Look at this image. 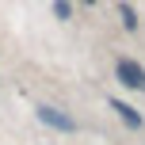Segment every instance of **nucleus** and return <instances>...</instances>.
Masks as SVG:
<instances>
[{
	"instance_id": "nucleus-1",
	"label": "nucleus",
	"mask_w": 145,
	"mask_h": 145,
	"mask_svg": "<svg viewBox=\"0 0 145 145\" xmlns=\"http://www.w3.org/2000/svg\"><path fill=\"white\" fill-rule=\"evenodd\" d=\"M35 115H38V122H42V126H50V130H57V134H72V130H76V118L65 115L61 107L38 103V107H35Z\"/></svg>"
},
{
	"instance_id": "nucleus-2",
	"label": "nucleus",
	"mask_w": 145,
	"mask_h": 145,
	"mask_svg": "<svg viewBox=\"0 0 145 145\" xmlns=\"http://www.w3.org/2000/svg\"><path fill=\"white\" fill-rule=\"evenodd\" d=\"M115 80L122 88H134V92H145V69L134 57H118L115 61Z\"/></svg>"
},
{
	"instance_id": "nucleus-3",
	"label": "nucleus",
	"mask_w": 145,
	"mask_h": 145,
	"mask_svg": "<svg viewBox=\"0 0 145 145\" xmlns=\"http://www.w3.org/2000/svg\"><path fill=\"white\" fill-rule=\"evenodd\" d=\"M107 103H111V111H115V115L122 118V122L130 126V130H141V115L130 107V103H122V99H107Z\"/></svg>"
},
{
	"instance_id": "nucleus-4",
	"label": "nucleus",
	"mask_w": 145,
	"mask_h": 145,
	"mask_svg": "<svg viewBox=\"0 0 145 145\" xmlns=\"http://www.w3.org/2000/svg\"><path fill=\"white\" fill-rule=\"evenodd\" d=\"M118 15H122V27L126 31H138V12H134L130 4H118Z\"/></svg>"
},
{
	"instance_id": "nucleus-5",
	"label": "nucleus",
	"mask_w": 145,
	"mask_h": 145,
	"mask_svg": "<svg viewBox=\"0 0 145 145\" xmlns=\"http://www.w3.org/2000/svg\"><path fill=\"white\" fill-rule=\"evenodd\" d=\"M54 15L57 19H72V4L69 0H54Z\"/></svg>"
},
{
	"instance_id": "nucleus-6",
	"label": "nucleus",
	"mask_w": 145,
	"mask_h": 145,
	"mask_svg": "<svg viewBox=\"0 0 145 145\" xmlns=\"http://www.w3.org/2000/svg\"><path fill=\"white\" fill-rule=\"evenodd\" d=\"M80 4H95V0H80Z\"/></svg>"
}]
</instances>
